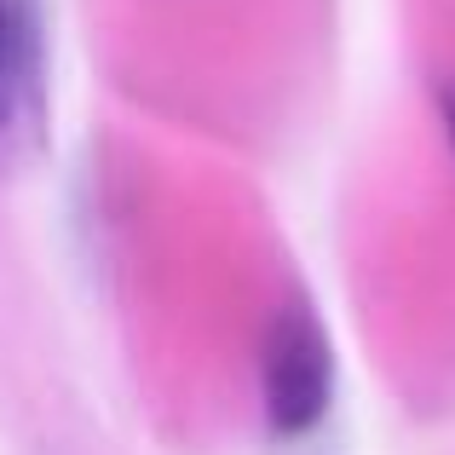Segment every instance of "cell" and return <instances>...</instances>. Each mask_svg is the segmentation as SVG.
Masks as SVG:
<instances>
[{
    "label": "cell",
    "mask_w": 455,
    "mask_h": 455,
    "mask_svg": "<svg viewBox=\"0 0 455 455\" xmlns=\"http://www.w3.org/2000/svg\"><path fill=\"white\" fill-rule=\"evenodd\" d=\"M438 116H444V133H450V145H455V87L438 92Z\"/></svg>",
    "instance_id": "3"
},
{
    "label": "cell",
    "mask_w": 455,
    "mask_h": 455,
    "mask_svg": "<svg viewBox=\"0 0 455 455\" xmlns=\"http://www.w3.org/2000/svg\"><path fill=\"white\" fill-rule=\"evenodd\" d=\"M41 110V18L35 0H0V145Z\"/></svg>",
    "instance_id": "2"
},
{
    "label": "cell",
    "mask_w": 455,
    "mask_h": 455,
    "mask_svg": "<svg viewBox=\"0 0 455 455\" xmlns=\"http://www.w3.org/2000/svg\"><path fill=\"white\" fill-rule=\"evenodd\" d=\"M259 392H266V427L277 438H306L329 410L334 352L306 306H283L271 317L266 346H259Z\"/></svg>",
    "instance_id": "1"
}]
</instances>
